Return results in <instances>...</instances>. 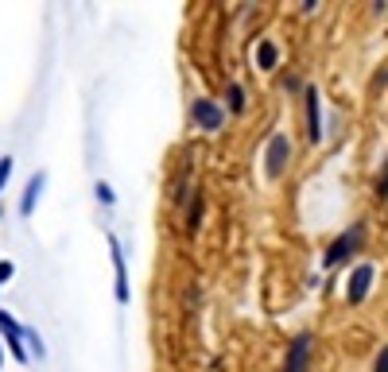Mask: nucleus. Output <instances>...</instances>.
Here are the masks:
<instances>
[{
    "instance_id": "nucleus-1",
    "label": "nucleus",
    "mask_w": 388,
    "mask_h": 372,
    "mask_svg": "<svg viewBox=\"0 0 388 372\" xmlns=\"http://www.w3.org/2000/svg\"><path fill=\"white\" fill-rule=\"evenodd\" d=\"M361 240H365V225H361V221L349 225L346 233H338V237L326 244V252H322V268H342L349 256H357Z\"/></svg>"
},
{
    "instance_id": "nucleus-2",
    "label": "nucleus",
    "mask_w": 388,
    "mask_h": 372,
    "mask_svg": "<svg viewBox=\"0 0 388 372\" xmlns=\"http://www.w3.org/2000/svg\"><path fill=\"white\" fill-rule=\"evenodd\" d=\"M287 163H291V136L272 132L268 148H264V174H268V179H284Z\"/></svg>"
},
{
    "instance_id": "nucleus-3",
    "label": "nucleus",
    "mask_w": 388,
    "mask_h": 372,
    "mask_svg": "<svg viewBox=\"0 0 388 372\" xmlns=\"http://www.w3.org/2000/svg\"><path fill=\"white\" fill-rule=\"evenodd\" d=\"M190 120H194V128H202V132H218L221 124H226V109L214 97H194L190 101Z\"/></svg>"
},
{
    "instance_id": "nucleus-4",
    "label": "nucleus",
    "mask_w": 388,
    "mask_h": 372,
    "mask_svg": "<svg viewBox=\"0 0 388 372\" xmlns=\"http://www.w3.org/2000/svg\"><path fill=\"white\" fill-rule=\"evenodd\" d=\"M373 280H377V268H373L369 260H361V264L349 272V280H346V303L361 306L365 298H369V291H373Z\"/></svg>"
},
{
    "instance_id": "nucleus-5",
    "label": "nucleus",
    "mask_w": 388,
    "mask_h": 372,
    "mask_svg": "<svg viewBox=\"0 0 388 372\" xmlns=\"http://www.w3.org/2000/svg\"><path fill=\"white\" fill-rule=\"evenodd\" d=\"M24 330H27V326H20L16 318H12L8 310H4V306H0V341L8 345V353L16 357L20 364L32 361V357H27V345H24Z\"/></svg>"
},
{
    "instance_id": "nucleus-6",
    "label": "nucleus",
    "mask_w": 388,
    "mask_h": 372,
    "mask_svg": "<svg viewBox=\"0 0 388 372\" xmlns=\"http://www.w3.org/2000/svg\"><path fill=\"white\" fill-rule=\"evenodd\" d=\"M109 256H113V275H117V287H113V295H117V303L125 306L128 298H132V291H128V260H125V248H120V237H117V233H109Z\"/></svg>"
},
{
    "instance_id": "nucleus-7",
    "label": "nucleus",
    "mask_w": 388,
    "mask_h": 372,
    "mask_svg": "<svg viewBox=\"0 0 388 372\" xmlns=\"http://www.w3.org/2000/svg\"><path fill=\"white\" fill-rule=\"evenodd\" d=\"M303 109H307V140L322 144V93L319 85H303Z\"/></svg>"
},
{
    "instance_id": "nucleus-8",
    "label": "nucleus",
    "mask_w": 388,
    "mask_h": 372,
    "mask_svg": "<svg viewBox=\"0 0 388 372\" xmlns=\"http://www.w3.org/2000/svg\"><path fill=\"white\" fill-rule=\"evenodd\" d=\"M311 330H299L296 338L287 341V361H284V372H307V364H311Z\"/></svg>"
},
{
    "instance_id": "nucleus-9",
    "label": "nucleus",
    "mask_w": 388,
    "mask_h": 372,
    "mask_svg": "<svg viewBox=\"0 0 388 372\" xmlns=\"http://www.w3.org/2000/svg\"><path fill=\"white\" fill-rule=\"evenodd\" d=\"M43 191H47V171H35L32 179H27V186H24V198H20V217H32L35 214Z\"/></svg>"
},
{
    "instance_id": "nucleus-10",
    "label": "nucleus",
    "mask_w": 388,
    "mask_h": 372,
    "mask_svg": "<svg viewBox=\"0 0 388 372\" xmlns=\"http://www.w3.org/2000/svg\"><path fill=\"white\" fill-rule=\"evenodd\" d=\"M276 67H279L276 39H261V43H256V70H276Z\"/></svg>"
},
{
    "instance_id": "nucleus-11",
    "label": "nucleus",
    "mask_w": 388,
    "mask_h": 372,
    "mask_svg": "<svg viewBox=\"0 0 388 372\" xmlns=\"http://www.w3.org/2000/svg\"><path fill=\"white\" fill-rule=\"evenodd\" d=\"M226 109L233 116H241L249 109V97H245V85H241V82H229L226 85Z\"/></svg>"
},
{
    "instance_id": "nucleus-12",
    "label": "nucleus",
    "mask_w": 388,
    "mask_h": 372,
    "mask_svg": "<svg viewBox=\"0 0 388 372\" xmlns=\"http://www.w3.org/2000/svg\"><path fill=\"white\" fill-rule=\"evenodd\" d=\"M93 198L102 202V206H117V194H113V186L105 179H97L93 182Z\"/></svg>"
},
{
    "instance_id": "nucleus-13",
    "label": "nucleus",
    "mask_w": 388,
    "mask_h": 372,
    "mask_svg": "<svg viewBox=\"0 0 388 372\" xmlns=\"http://www.w3.org/2000/svg\"><path fill=\"white\" fill-rule=\"evenodd\" d=\"M202 225V191H194V202H190V214H186V229H198Z\"/></svg>"
},
{
    "instance_id": "nucleus-14",
    "label": "nucleus",
    "mask_w": 388,
    "mask_h": 372,
    "mask_svg": "<svg viewBox=\"0 0 388 372\" xmlns=\"http://www.w3.org/2000/svg\"><path fill=\"white\" fill-rule=\"evenodd\" d=\"M24 345H27V357H39V361L47 357V349H43V338H39L35 330H24Z\"/></svg>"
},
{
    "instance_id": "nucleus-15",
    "label": "nucleus",
    "mask_w": 388,
    "mask_h": 372,
    "mask_svg": "<svg viewBox=\"0 0 388 372\" xmlns=\"http://www.w3.org/2000/svg\"><path fill=\"white\" fill-rule=\"evenodd\" d=\"M12 167H16V159H12V156H0V191H4V182L12 179Z\"/></svg>"
},
{
    "instance_id": "nucleus-16",
    "label": "nucleus",
    "mask_w": 388,
    "mask_h": 372,
    "mask_svg": "<svg viewBox=\"0 0 388 372\" xmlns=\"http://www.w3.org/2000/svg\"><path fill=\"white\" fill-rule=\"evenodd\" d=\"M12 275H16V264H12V260H0V287H4Z\"/></svg>"
},
{
    "instance_id": "nucleus-17",
    "label": "nucleus",
    "mask_w": 388,
    "mask_h": 372,
    "mask_svg": "<svg viewBox=\"0 0 388 372\" xmlns=\"http://www.w3.org/2000/svg\"><path fill=\"white\" fill-rule=\"evenodd\" d=\"M373 372H388V345H380L377 361H373Z\"/></svg>"
},
{
    "instance_id": "nucleus-18",
    "label": "nucleus",
    "mask_w": 388,
    "mask_h": 372,
    "mask_svg": "<svg viewBox=\"0 0 388 372\" xmlns=\"http://www.w3.org/2000/svg\"><path fill=\"white\" fill-rule=\"evenodd\" d=\"M284 90L287 93H303V82H299L296 74H284Z\"/></svg>"
},
{
    "instance_id": "nucleus-19",
    "label": "nucleus",
    "mask_w": 388,
    "mask_h": 372,
    "mask_svg": "<svg viewBox=\"0 0 388 372\" xmlns=\"http://www.w3.org/2000/svg\"><path fill=\"white\" fill-rule=\"evenodd\" d=\"M373 191H377V198H388V163H384V174L377 179V186H373Z\"/></svg>"
},
{
    "instance_id": "nucleus-20",
    "label": "nucleus",
    "mask_w": 388,
    "mask_h": 372,
    "mask_svg": "<svg viewBox=\"0 0 388 372\" xmlns=\"http://www.w3.org/2000/svg\"><path fill=\"white\" fill-rule=\"evenodd\" d=\"M0 364H4V341H0Z\"/></svg>"
}]
</instances>
